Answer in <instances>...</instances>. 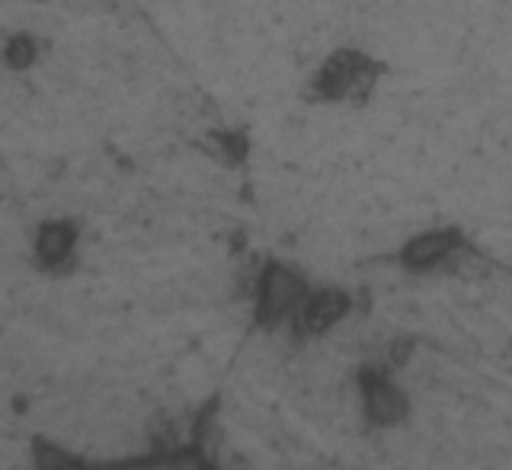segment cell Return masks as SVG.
Returning <instances> with one entry per match:
<instances>
[{"label": "cell", "mask_w": 512, "mask_h": 470, "mask_svg": "<svg viewBox=\"0 0 512 470\" xmlns=\"http://www.w3.org/2000/svg\"><path fill=\"white\" fill-rule=\"evenodd\" d=\"M349 295L340 288H320V291H308V298L301 301L298 307V323H301V330H308V333H327L333 330L336 323H340L346 314H349Z\"/></svg>", "instance_id": "cell-5"}, {"label": "cell", "mask_w": 512, "mask_h": 470, "mask_svg": "<svg viewBox=\"0 0 512 470\" xmlns=\"http://www.w3.org/2000/svg\"><path fill=\"white\" fill-rule=\"evenodd\" d=\"M458 250H461V231H455V228L423 231L404 243L400 263H404L410 272H429V269L448 263Z\"/></svg>", "instance_id": "cell-4"}, {"label": "cell", "mask_w": 512, "mask_h": 470, "mask_svg": "<svg viewBox=\"0 0 512 470\" xmlns=\"http://www.w3.org/2000/svg\"><path fill=\"white\" fill-rule=\"evenodd\" d=\"M304 298H308V288L295 272H288L285 266H269L260 282V301H256L260 304V320L272 327L285 317H295Z\"/></svg>", "instance_id": "cell-3"}, {"label": "cell", "mask_w": 512, "mask_h": 470, "mask_svg": "<svg viewBox=\"0 0 512 470\" xmlns=\"http://www.w3.org/2000/svg\"><path fill=\"white\" fill-rule=\"evenodd\" d=\"M362 407H365V416L372 426H381V429H391V426H400L407 419V394L400 391V387L384 375L378 368H365L362 371Z\"/></svg>", "instance_id": "cell-2"}, {"label": "cell", "mask_w": 512, "mask_h": 470, "mask_svg": "<svg viewBox=\"0 0 512 470\" xmlns=\"http://www.w3.org/2000/svg\"><path fill=\"white\" fill-rule=\"evenodd\" d=\"M378 80V64L365 52H336L317 74V93L324 100L343 103V100H365Z\"/></svg>", "instance_id": "cell-1"}, {"label": "cell", "mask_w": 512, "mask_h": 470, "mask_svg": "<svg viewBox=\"0 0 512 470\" xmlns=\"http://www.w3.org/2000/svg\"><path fill=\"white\" fill-rule=\"evenodd\" d=\"M39 250L48 259H61L64 253L71 250V231L68 228H48L39 240Z\"/></svg>", "instance_id": "cell-6"}]
</instances>
